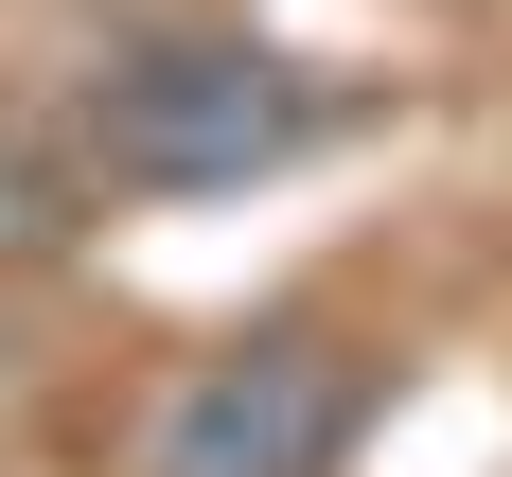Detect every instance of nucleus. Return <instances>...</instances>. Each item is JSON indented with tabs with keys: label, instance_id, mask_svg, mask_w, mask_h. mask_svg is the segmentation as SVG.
I'll return each mask as SVG.
<instances>
[{
	"label": "nucleus",
	"instance_id": "nucleus-1",
	"mask_svg": "<svg viewBox=\"0 0 512 477\" xmlns=\"http://www.w3.org/2000/svg\"><path fill=\"white\" fill-rule=\"evenodd\" d=\"M354 106L318 89L283 36L248 18H142L71 71V142H89V195H142V212H230V195H283Z\"/></svg>",
	"mask_w": 512,
	"mask_h": 477
},
{
	"label": "nucleus",
	"instance_id": "nucleus-2",
	"mask_svg": "<svg viewBox=\"0 0 512 477\" xmlns=\"http://www.w3.org/2000/svg\"><path fill=\"white\" fill-rule=\"evenodd\" d=\"M389 371H371L354 318L318 301H265V318H212L195 354L142 371V407L106 442V477H354Z\"/></svg>",
	"mask_w": 512,
	"mask_h": 477
},
{
	"label": "nucleus",
	"instance_id": "nucleus-3",
	"mask_svg": "<svg viewBox=\"0 0 512 477\" xmlns=\"http://www.w3.org/2000/svg\"><path fill=\"white\" fill-rule=\"evenodd\" d=\"M71 230H89V142H71V106L0 89V283L71 265Z\"/></svg>",
	"mask_w": 512,
	"mask_h": 477
}]
</instances>
